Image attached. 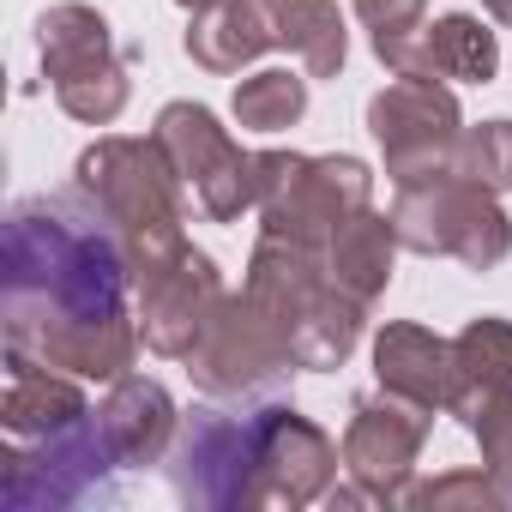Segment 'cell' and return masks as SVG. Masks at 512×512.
Segmentation results:
<instances>
[{
	"instance_id": "obj_1",
	"label": "cell",
	"mask_w": 512,
	"mask_h": 512,
	"mask_svg": "<svg viewBox=\"0 0 512 512\" xmlns=\"http://www.w3.org/2000/svg\"><path fill=\"white\" fill-rule=\"evenodd\" d=\"M133 272L103 211L73 193L19 199L7 217V356L115 386L139 362V314L127 308Z\"/></svg>"
},
{
	"instance_id": "obj_2",
	"label": "cell",
	"mask_w": 512,
	"mask_h": 512,
	"mask_svg": "<svg viewBox=\"0 0 512 512\" xmlns=\"http://www.w3.org/2000/svg\"><path fill=\"white\" fill-rule=\"evenodd\" d=\"M73 187L103 211V223L115 229L133 290L151 284L169 260L193 247L187 241V211H181V175L163 157L157 139H127V133H103L97 145L79 151L73 163Z\"/></svg>"
},
{
	"instance_id": "obj_3",
	"label": "cell",
	"mask_w": 512,
	"mask_h": 512,
	"mask_svg": "<svg viewBox=\"0 0 512 512\" xmlns=\"http://www.w3.org/2000/svg\"><path fill=\"white\" fill-rule=\"evenodd\" d=\"M398 241L428 260H458L470 272H494L512 253V217L500 205V193L464 169H440L428 181L398 187L392 205Z\"/></svg>"
},
{
	"instance_id": "obj_4",
	"label": "cell",
	"mask_w": 512,
	"mask_h": 512,
	"mask_svg": "<svg viewBox=\"0 0 512 512\" xmlns=\"http://www.w3.org/2000/svg\"><path fill=\"white\" fill-rule=\"evenodd\" d=\"M374 205V169L350 151L302 157V151H260V223L278 241L326 253L344 217Z\"/></svg>"
},
{
	"instance_id": "obj_5",
	"label": "cell",
	"mask_w": 512,
	"mask_h": 512,
	"mask_svg": "<svg viewBox=\"0 0 512 512\" xmlns=\"http://www.w3.org/2000/svg\"><path fill=\"white\" fill-rule=\"evenodd\" d=\"M37 55H43V79L55 85V103L85 121V127H109L121 121L133 79L127 61L115 55V31L97 7L85 0H61L37 19Z\"/></svg>"
},
{
	"instance_id": "obj_6",
	"label": "cell",
	"mask_w": 512,
	"mask_h": 512,
	"mask_svg": "<svg viewBox=\"0 0 512 512\" xmlns=\"http://www.w3.org/2000/svg\"><path fill=\"white\" fill-rule=\"evenodd\" d=\"M151 139L193 187L211 223H235L241 211H260V151H241V139L205 103H163Z\"/></svg>"
},
{
	"instance_id": "obj_7",
	"label": "cell",
	"mask_w": 512,
	"mask_h": 512,
	"mask_svg": "<svg viewBox=\"0 0 512 512\" xmlns=\"http://www.w3.org/2000/svg\"><path fill=\"white\" fill-rule=\"evenodd\" d=\"M368 133L386 157V175L398 187H410V181H428L440 169H458L464 109L446 91V79L392 73V85L368 97Z\"/></svg>"
},
{
	"instance_id": "obj_8",
	"label": "cell",
	"mask_w": 512,
	"mask_h": 512,
	"mask_svg": "<svg viewBox=\"0 0 512 512\" xmlns=\"http://www.w3.org/2000/svg\"><path fill=\"white\" fill-rule=\"evenodd\" d=\"M187 374L205 398H241V392H260V386L296 374V344L266 302H253L241 290V296L217 302L205 338L187 350Z\"/></svg>"
},
{
	"instance_id": "obj_9",
	"label": "cell",
	"mask_w": 512,
	"mask_h": 512,
	"mask_svg": "<svg viewBox=\"0 0 512 512\" xmlns=\"http://www.w3.org/2000/svg\"><path fill=\"white\" fill-rule=\"evenodd\" d=\"M253 470V416L193 410L169 446V482L199 512H260Z\"/></svg>"
},
{
	"instance_id": "obj_10",
	"label": "cell",
	"mask_w": 512,
	"mask_h": 512,
	"mask_svg": "<svg viewBox=\"0 0 512 512\" xmlns=\"http://www.w3.org/2000/svg\"><path fill=\"white\" fill-rule=\"evenodd\" d=\"M103 470H121L97 416H85L67 434L49 440H7L0 446V506L7 512H43V506H73L85 500Z\"/></svg>"
},
{
	"instance_id": "obj_11",
	"label": "cell",
	"mask_w": 512,
	"mask_h": 512,
	"mask_svg": "<svg viewBox=\"0 0 512 512\" xmlns=\"http://www.w3.org/2000/svg\"><path fill=\"white\" fill-rule=\"evenodd\" d=\"M428 428H434V410H422L386 386L374 398H356L350 428H344V470L368 506H404V488L428 446Z\"/></svg>"
},
{
	"instance_id": "obj_12",
	"label": "cell",
	"mask_w": 512,
	"mask_h": 512,
	"mask_svg": "<svg viewBox=\"0 0 512 512\" xmlns=\"http://www.w3.org/2000/svg\"><path fill=\"white\" fill-rule=\"evenodd\" d=\"M253 494L260 506H314L332 494L344 446H332V434L320 422H308L296 404H266L253 410Z\"/></svg>"
},
{
	"instance_id": "obj_13",
	"label": "cell",
	"mask_w": 512,
	"mask_h": 512,
	"mask_svg": "<svg viewBox=\"0 0 512 512\" xmlns=\"http://www.w3.org/2000/svg\"><path fill=\"white\" fill-rule=\"evenodd\" d=\"M133 296H139V338H145V350L187 362V350L205 338V326H211V314L223 302V272H217L211 253L187 247L181 260H169Z\"/></svg>"
},
{
	"instance_id": "obj_14",
	"label": "cell",
	"mask_w": 512,
	"mask_h": 512,
	"mask_svg": "<svg viewBox=\"0 0 512 512\" xmlns=\"http://www.w3.org/2000/svg\"><path fill=\"white\" fill-rule=\"evenodd\" d=\"M374 55H380V67L410 73V79H458V85L500 79V43L470 13H446V19H422L398 37H374Z\"/></svg>"
},
{
	"instance_id": "obj_15",
	"label": "cell",
	"mask_w": 512,
	"mask_h": 512,
	"mask_svg": "<svg viewBox=\"0 0 512 512\" xmlns=\"http://www.w3.org/2000/svg\"><path fill=\"white\" fill-rule=\"evenodd\" d=\"M97 428H103V440H109V452H115L121 470H145V464H157L175 446L181 410H175V398L157 380L121 374L109 386V398L97 404Z\"/></svg>"
},
{
	"instance_id": "obj_16",
	"label": "cell",
	"mask_w": 512,
	"mask_h": 512,
	"mask_svg": "<svg viewBox=\"0 0 512 512\" xmlns=\"http://www.w3.org/2000/svg\"><path fill=\"white\" fill-rule=\"evenodd\" d=\"M374 380L422 410H446L452 404V338L416 320H386L374 338Z\"/></svg>"
},
{
	"instance_id": "obj_17",
	"label": "cell",
	"mask_w": 512,
	"mask_h": 512,
	"mask_svg": "<svg viewBox=\"0 0 512 512\" xmlns=\"http://www.w3.org/2000/svg\"><path fill=\"white\" fill-rule=\"evenodd\" d=\"M85 416H91V404L73 374L7 356V398H0V434L7 440H49V434L79 428Z\"/></svg>"
},
{
	"instance_id": "obj_18",
	"label": "cell",
	"mask_w": 512,
	"mask_h": 512,
	"mask_svg": "<svg viewBox=\"0 0 512 512\" xmlns=\"http://www.w3.org/2000/svg\"><path fill=\"white\" fill-rule=\"evenodd\" d=\"M398 223H392V211H356V217H344L338 223V235L326 241V272H332V284L338 290H350L362 308H374L380 296H386V284H392V266H398Z\"/></svg>"
},
{
	"instance_id": "obj_19",
	"label": "cell",
	"mask_w": 512,
	"mask_h": 512,
	"mask_svg": "<svg viewBox=\"0 0 512 512\" xmlns=\"http://www.w3.org/2000/svg\"><path fill=\"white\" fill-rule=\"evenodd\" d=\"M181 49H187V61L199 73L223 79V73H241L247 61H260L278 43H272V19H266L260 0H223V7H211V13H193Z\"/></svg>"
},
{
	"instance_id": "obj_20",
	"label": "cell",
	"mask_w": 512,
	"mask_h": 512,
	"mask_svg": "<svg viewBox=\"0 0 512 512\" xmlns=\"http://www.w3.org/2000/svg\"><path fill=\"white\" fill-rule=\"evenodd\" d=\"M272 19V43L302 61L308 79H338L350 61V31L338 0H260Z\"/></svg>"
},
{
	"instance_id": "obj_21",
	"label": "cell",
	"mask_w": 512,
	"mask_h": 512,
	"mask_svg": "<svg viewBox=\"0 0 512 512\" xmlns=\"http://www.w3.org/2000/svg\"><path fill=\"white\" fill-rule=\"evenodd\" d=\"M506 386H512V320L482 314L452 338V404H446V416H464Z\"/></svg>"
},
{
	"instance_id": "obj_22",
	"label": "cell",
	"mask_w": 512,
	"mask_h": 512,
	"mask_svg": "<svg viewBox=\"0 0 512 512\" xmlns=\"http://www.w3.org/2000/svg\"><path fill=\"white\" fill-rule=\"evenodd\" d=\"M362 326H368V308L350 296V290H326L296 326H290V344H296V368L308 374H326V368H344L350 350L362 344Z\"/></svg>"
},
{
	"instance_id": "obj_23",
	"label": "cell",
	"mask_w": 512,
	"mask_h": 512,
	"mask_svg": "<svg viewBox=\"0 0 512 512\" xmlns=\"http://www.w3.org/2000/svg\"><path fill=\"white\" fill-rule=\"evenodd\" d=\"M229 115L235 127L247 133H284L308 115V73H290V67H260L247 73L229 97Z\"/></svg>"
},
{
	"instance_id": "obj_24",
	"label": "cell",
	"mask_w": 512,
	"mask_h": 512,
	"mask_svg": "<svg viewBox=\"0 0 512 512\" xmlns=\"http://www.w3.org/2000/svg\"><path fill=\"white\" fill-rule=\"evenodd\" d=\"M512 500V488L482 464V470H446L434 482H410L404 488V506L416 512H500Z\"/></svg>"
},
{
	"instance_id": "obj_25",
	"label": "cell",
	"mask_w": 512,
	"mask_h": 512,
	"mask_svg": "<svg viewBox=\"0 0 512 512\" xmlns=\"http://www.w3.org/2000/svg\"><path fill=\"white\" fill-rule=\"evenodd\" d=\"M458 169H464V175H476V181H488L494 193H512V121L464 127Z\"/></svg>"
},
{
	"instance_id": "obj_26",
	"label": "cell",
	"mask_w": 512,
	"mask_h": 512,
	"mask_svg": "<svg viewBox=\"0 0 512 512\" xmlns=\"http://www.w3.org/2000/svg\"><path fill=\"white\" fill-rule=\"evenodd\" d=\"M458 422H464V434L482 446V464L512 488V386H506V392H494V398H482V404H476V410H464Z\"/></svg>"
},
{
	"instance_id": "obj_27",
	"label": "cell",
	"mask_w": 512,
	"mask_h": 512,
	"mask_svg": "<svg viewBox=\"0 0 512 512\" xmlns=\"http://www.w3.org/2000/svg\"><path fill=\"white\" fill-rule=\"evenodd\" d=\"M428 0H356V19L368 25V37H398L410 25H422Z\"/></svg>"
},
{
	"instance_id": "obj_28",
	"label": "cell",
	"mask_w": 512,
	"mask_h": 512,
	"mask_svg": "<svg viewBox=\"0 0 512 512\" xmlns=\"http://www.w3.org/2000/svg\"><path fill=\"white\" fill-rule=\"evenodd\" d=\"M482 7H488V13H494L500 25H512V0H482Z\"/></svg>"
},
{
	"instance_id": "obj_29",
	"label": "cell",
	"mask_w": 512,
	"mask_h": 512,
	"mask_svg": "<svg viewBox=\"0 0 512 512\" xmlns=\"http://www.w3.org/2000/svg\"><path fill=\"white\" fill-rule=\"evenodd\" d=\"M175 7H187V13H211V7H223V0H175Z\"/></svg>"
}]
</instances>
